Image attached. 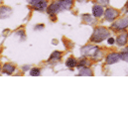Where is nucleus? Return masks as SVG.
<instances>
[{
    "mask_svg": "<svg viewBox=\"0 0 128 118\" xmlns=\"http://www.w3.org/2000/svg\"><path fill=\"white\" fill-rule=\"evenodd\" d=\"M109 36V32L105 28H102V27H99V28H96L94 32V34L92 35V38L90 40L92 42H96V43H100L102 42L104 39H106L107 37Z\"/></svg>",
    "mask_w": 128,
    "mask_h": 118,
    "instance_id": "nucleus-1",
    "label": "nucleus"
},
{
    "mask_svg": "<svg viewBox=\"0 0 128 118\" xmlns=\"http://www.w3.org/2000/svg\"><path fill=\"white\" fill-rule=\"evenodd\" d=\"M98 52V48L96 46H86L82 49V53L86 57H94Z\"/></svg>",
    "mask_w": 128,
    "mask_h": 118,
    "instance_id": "nucleus-2",
    "label": "nucleus"
},
{
    "mask_svg": "<svg viewBox=\"0 0 128 118\" xmlns=\"http://www.w3.org/2000/svg\"><path fill=\"white\" fill-rule=\"evenodd\" d=\"M118 15H119V12H118L117 10L113 9V8H108V9H106L105 12H104V17H105V19H106V20H109V21L114 20Z\"/></svg>",
    "mask_w": 128,
    "mask_h": 118,
    "instance_id": "nucleus-3",
    "label": "nucleus"
},
{
    "mask_svg": "<svg viewBox=\"0 0 128 118\" xmlns=\"http://www.w3.org/2000/svg\"><path fill=\"white\" fill-rule=\"evenodd\" d=\"M32 6L36 10H44L47 7V0H32L31 1Z\"/></svg>",
    "mask_w": 128,
    "mask_h": 118,
    "instance_id": "nucleus-4",
    "label": "nucleus"
},
{
    "mask_svg": "<svg viewBox=\"0 0 128 118\" xmlns=\"http://www.w3.org/2000/svg\"><path fill=\"white\" fill-rule=\"evenodd\" d=\"M60 10H62V9H61V5H60V1H58V2H55V3H53V4H51V5L49 6V8H48V13H49L50 15H55V14H57V12H59Z\"/></svg>",
    "mask_w": 128,
    "mask_h": 118,
    "instance_id": "nucleus-5",
    "label": "nucleus"
},
{
    "mask_svg": "<svg viewBox=\"0 0 128 118\" xmlns=\"http://www.w3.org/2000/svg\"><path fill=\"white\" fill-rule=\"evenodd\" d=\"M113 27H115L116 29L118 30H122L125 29L128 27V18L125 17V18H122L120 20H118L117 22H115V24L113 25Z\"/></svg>",
    "mask_w": 128,
    "mask_h": 118,
    "instance_id": "nucleus-6",
    "label": "nucleus"
},
{
    "mask_svg": "<svg viewBox=\"0 0 128 118\" xmlns=\"http://www.w3.org/2000/svg\"><path fill=\"white\" fill-rule=\"evenodd\" d=\"M12 13V9L6 6L0 7V19H5L8 18Z\"/></svg>",
    "mask_w": 128,
    "mask_h": 118,
    "instance_id": "nucleus-7",
    "label": "nucleus"
},
{
    "mask_svg": "<svg viewBox=\"0 0 128 118\" xmlns=\"http://www.w3.org/2000/svg\"><path fill=\"white\" fill-rule=\"evenodd\" d=\"M120 59V55L119 54H116V53H111L107 56L106 58V64H115Z\"/></svg>",
    "mask_w": 128,
    "mask_h": 118,
    "instance_id": "nucleus-8",
    "label": "nucleus"
},
{
    "mask_svg": "<svg viewBox=\"0 0 128 118\" xmlns=\"http://www.w3.org/2000/svg\"><path fill=\"white\" fill-rule=\"evenodd\" d=\"M127 38H128V34L127 33H123V34H120L118 37H117V44L119 46H124L126 43H127Z\"/></svg>",
    "mask_w": 128,
    "mask_h": 118,
    "instance_id": "nucleus-9",
    "label": "nucleus"
},
{
    "mask_svg": "<svg viewBox=\"0 0 128 118\" xmlns=\"http://www.w3.org/2000/svg\"><path fill=\"white\" fill-rule=\"evenodd\" d=\"M61 9L62 10H68L72 5V0H61L60 1Z\"/></svg>",
    "mask_w": 128,
    "mask_h": 118,
    "instance_id": "nucleus-10",
    "label": "nucleus"
},
{
    "mask_svg": "<svg viewBox=\"0 0 128 118\" xmlns=\"http://www.w3.org/2000/svg\"><path fill=\"white\" fill-rule=\"evenodd\" d=\"M92 14L94 17H100L103 14V9L99 5H94L92 8Z\"/></svg>",
    "mask_w": 128,
    "mask_h": 118,
    "instance_id": "nucleus-11",
    "label": "nucleus"
},
{
    "mask_svg": "<svg viewBox=\"0 0 128 118\" xmlns=\"http://www.w3.org/2000/svg\"><path fill=\"white\" fill-rule=\"evenodd\" d=\"M2 70H3L5 74H11L14 72V70H15V66H12V64H6L3 66Z\"/></svg>",
    "mask_w": 128,
    "mask_h": 118,
    "instance_id": "nucleus-12",
    "label": "nucleus"
},
{
    "mask_svg": "<svg viewBox=\"0 0 128 118\" xmlns=\"http://www.w3.org/2000/svg\"><path fill=\"white\" fill-rule=\"evenodd\" d=\"M80 76H92V72L88 66H80Z\"/></svg>",
    "mask_w": 128,
    "mask_h": 118,
    "instance_id": "nucleus-13",
    "label": "nucleus"
},
{
    "mask_svg": "<svg viewBox=\"0 0 128 118\" xmlns=\"http://www.w3.org/2000/svg\"><path fill=\"white\" fill-rule=\"evenodd\" d=\"M60 59H61V54H60V52H54V53L52 54L50 60H49V62H53V60L57 62V60H59Z\"/></svg>",
    "mask_w": 128,
    "mask_h": 118,
    "instance_id": "nucleus-14",
    "label": "nucleus"
},
{
    "mask_svg": "<svg viewBox=\"0 0 128 118\" xmlns=\"http://www.w3.org/2000/svg\"><path fill=\"white\" fill-rule=\"evenodd\" d=\"M76 60L74 59V58H70V59L66 60V66L68 68H74V66H76Z\"/></svg>",
    "mask_w": 128,
    "mask_h": 118,
    "instance_id": "nucleus-15",
    "label": "nucleus"
},
{
    "mask_svg": "<svg viewBox=\"0 0 128 118\" xmlns=\"http://www.w3.org/2000/svg\"><path fill=\"white\" fill-rule=\"evenodd\" d=\"M30 74L33 76H40V70L39 68H32Z\"/></svg>",
    "mask_w": 128,
    "mask_h": 118,
    "instance_id": "nucleus-16",
    "label": "nucleus"
},
{
    "mask_svg": "<svg viewBox=\"0 0 128 118\" xmlns=\"http://www.w3.org/2000/svg\"><path fill=\"white\" fill-rule=\"evenodd\" d=\"M120 59L128 62V53H121L120 54Z\"/></svg>",
    "mask_w": 128,
    "mask_h": 118,
    "instance_id": "nucleus-17",
    "label": "nucleus"
},
{
    "mask_svg": "<svg viewBox=\"0 0 128 118\" xmlns=\"http://www.w3.org/2000/svg\"><path fill=\"white\" fill-rule=\"evenodd\" d=\"M82 18H84V20L86 23H92V18H90V15H84Z\"/></svg>",
    "mask_w": 128,
    "mask_h": 118,
    "instance_id": "nucleus-18",
    "label": "nucleus"
},
{
    "mask_svg": "<svg viewBox=\"0 0 128 118\" xmlns=\"http://www.w3.org/2000/svg\"><path fill=\"white\" fill-rule=\"evenodd\" d=\"M90 66V62L88 60H82L80 62V66Z\"/></svg>",
    "mask_w": 128,
    "mask_h": 118,
    "instance_id": "nucleus-19",
    "label": "nucleus"
},
{
    "mask_svg": "<svg viewBox=\"0 0 128 118\" xmlns=\"http://www.w3.org/2000/svg\"><path fill=\"white\" fill-rule=\"evenodd\" d=\"M98 3H100L101 5H107L108 4V2H109V0H96Z\"/></svg>",
    "mask_w": 128,
    "mask_h": 118,
    "instance_id": "nucleus-20",
    "label": "nucleus"
},
{
    "mask_svg": "<svg viewBox=\"0 0 128 118\" xmlns=\"http://www.w3.org/2000/svg\"><path fill=\"white\" fill-rule=\"evenodd\" d=\"M113 43H114V40H113L112 38H109V39H108V44L111 45V44H113Z\"/></svg>",
    "mask_w": 128,
    "mask_h": 118,
    "instance_id": "nucleus-21",
    "label": "nucleus"
},
{
    "mask_svg": "<svg viewBox=\"0 0 128 118\" xmlns=\"http://www.w3.org/2000/svg\"><path fill=\"white\" fill-rule=\"evenodd\" d=\"M78 2H86V1H88V0H78Z\"/></svg>",
    "mask_w": 128,
    "mask_h": 118,
    "instance_id": "nucleus-22",
    "label": "nucleus"
},
{
    "mask_svg": "<svg viewBox=\"0 0 128 118\" xmlns=\"http://www.w3.org/2000/svg\"><path fill=\"white\" fill-rule=\"evenodd\" d=\"M126 7H127V8H128V3H127V4H126Z\"/></svg>",
    "mask_w": 128,
    "mask_h": 118,
    "instance_id": "nucleus-23",
    "label": "nucleus"
},
{
    "mask_svg": "<svg viewBox=\"0 0 128 118\" xmlns=\"http://www.w3.org/2000/svg\"><path fill=\"white\" fill-rule=\"evenodd\" d=\"M0 70H1V66H0Z\"/></svg>",
    "mask_w": 128,
    "mask_h": 118,
    "instance_id": "nucleus-24",
    "label": "nucleus"
}]
</instances>
